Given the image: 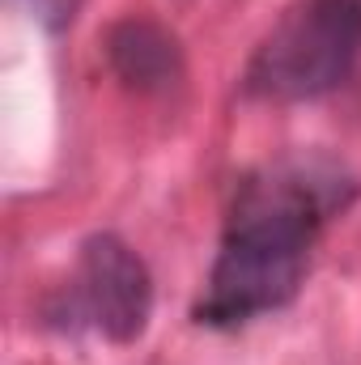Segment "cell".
<instances>
[{"label": "cell", "instance_id": "3", "mask_svg": "<svg viewBox=\"0 0 361 365\" xmlns=\"http://www.w3.org/2000/svg\"><path fill=\"white\" fill-rule=\"evenodd\" d=\"M81 297L93 327L111 344H136L153 314V280L145 259L119 234H90L81 242Z\"/></svg>", "mask_w": 361, "mask_h": 365}, {"label": "cell", "instance_id": "5", "mask_svg": "<svg viewBox=\"0 0 361 365\" xmlns=\"http://www.w3.org/2000/svg\"><path fill=\"white\" fill-rule=\"evenodd\" d=\"M43 30H68L73 21H77V13H81V4L86 0H17Z\"/></svg>", "mask_w": 361, "mask_h": 365}, {"label": "cell", "instance_id": "1", "mask_svg": "<svg viewBox=\"0 0 361 365\" xmlns=\"http://www.w3.org/2000/svg\"><path fill=\"white\" fill-rule=\"evenodd\" d=\"M310 234L315 217L302 191H251L225 230L200 314H208L213 323H234L293 302L310 264Z\"/></svg>", "mask_w": 361, "mask_h": 365}, {"label": "cell", "instance_id": "2", "mask_svg": "<svg viewBox=\"0 0 361 365\" xmlns=\"http://www.w3.org/2000/svg\"><path fill=\"white\" fill-rule=\"evenodd\" d=\"M361 60V0H298L260 43L247 90L268 102H310L349 81Z\"/></svg>", "mask_w": 361, "mask_h": 365}, {"label": "cell", "instance_id": "4", "mask_svg": "<svg viewBox=\"0 0 361 365\" xmlns=\"http://www.w3.org/2000/svg\"><path fill=\"white\" fill-rule=\"evenodd\" d=\"M106 60L123 86L141 93H162L183 77V51L175 34L149 17H123L106 34Z\"/></svg>", "mask_w": 361, "mask_h": 365}]
</instances>
